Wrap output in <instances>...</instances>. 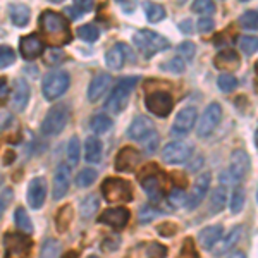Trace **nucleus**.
Instances as JSON below:
<instances>
[{
    "label": "nucleus",
    "instance_id": "f257e3e1",
    "mask_svg": "<svg viewBox=\"0 0 258 258\" xmlns=\"http://www.w3.org/2000/svg\"><path fill=\"white\" fill-rule=\"evenodd\" d=\"M40 31L41 36H43V41L48 43L52 48H59L62 45L69 43L71 38H73L68 18L50 9L41 12Z\"/></svg>",
    "mask_w": 258,
    "mask_h": 258
},
{
    "label": "nucleus",
    "instance_id": "f03ea898",
    "mask_svg": "<svg viewBox=\"0 0 258 258\" xmlns=\"http://www.w3.org/2000/svg\"><path fill=\"white\" fill-rule=\"evenodd\" d=\"M136 48L140 50V53L143 57H153L155 53L162 52V50L169 48V41L165 36L159 35L157 31H150V30H140L138 33H135L133 36Z\"/></svg>",
    "mask_w": 258,
    "mask_h": 258
},
{
    "label": "nucleus",
    "instance_id": "7ed1b4c3",
    "mask_svg": "<svg viewBox=\"0 0 258 258\" xmlns=\"http://www.w3.org/2000/svg\"><path fill=\"white\" fill-rule=\"evenodd\" d=\"M164 179L165 176L162 174V170L157 164L147 165L140 172V184L152 202H160L162 200V195H164Z\"/></svg>",
    "mask_w": 258,
    "mask_h": 258
},
{
    "label": "nucleus",
    "instance_id": "20e7f679",
    "mask_svg": "<svg viewBox=\"0 0 258 258\" xmlns=\"http://www.w3.org/2000/svg\"><path fill=\"white\" fill-rule=\"evenodd\" d=\"M138 78H122L117 85L112 88L110 97L105 102V109L112 112V114H120L124 110V107L127 105V100L131 97L133 90H135Z\"/></svg>",
    "mask_w": 258,
    "mask_h": 258
},
{
    "label": "nucleus",
    "instance_id": "39448f33",
    "mask_svg": "<svg viewBox=\"0 0 258 258\" xmlns=\"http://www.w3.org/2000/svg\"><path fill=\"white\" fill-rule=\"evenodd\" d=\"M102 195L109 203H127L133 200L131 184L117 177H107L102 182Z\"/></svg>",
    "mask_w": 258,
    "mask_h": 258
},
{
    "label": "nucleus",
    "instance_id": "423d86ee",
    "mask_svg": "<svg viewBox=\"0 0 258 258\" xmlns=\"http://www.w3.org/2000/svg\"><path fill=\"white\" fill-rule=\"evenodd\" d=\"M71 85V78L66 71H52L45 76L43 85H41V91L43 97L52 102V100L59 98L60 95H64L68 91Z\"/></svg>",
    "mask_w": 258,
    "mask_h": 258
},
{
    "label": "nucleus",
    "instance_id": "0eeeda50",
    "mask_svg": "<svg viewBox=\"0 0 258 258\" xmlns=\"http://www.w3.org/2000/svg\"><path fill=\"white\" fill-rule=\"evenodd\" d=\"M6 256L4 258H28L31 249V239L28 234H6L4 238Z\"/></svg>",
    "mask_w": 258,
    "mask_h": 258
},
{
    "label": "nucleus",
    "instance_id": "6e6552de",
    "mask_svg": "<svg viewBox=\"0 0 258 258\" xmlns=\"http://www.w3.org/2000/svg\"><path fill=\"white\" fill-rule=\"evenodd\" d=\"M69 120V110L64 105H57L47 114V117L41 122V133L45 136H55L66 127Z\"/></svg>",
    "mask_w": 258,
    "mask_h": 258
},
{
    "label": "nucleus",
    "instance_id": "1a4fd4ad",
    "mask_svg": "<svg viewBox=\"0 0 258 258\" xmlns=\"http://www.w3.org/2000/svg\"><path fill=\"white\" fill-rule=\"evenodd\" d=\"M145 103H147V109L152 112L153 115H157V117H167L170 112H172L174 98L169 91L157 90L148 95Z\"/></svg>",
    "mask_w": 258,
    "mask_h": 258
},
{
    "label": "nucleus",
    "instance_id": "9d476101",
    "mask_svg": "<svg viewBox=\"0 0 258 258\" xmlns=\"http://www.w3.org/2000/svg\"><path fill=\"white\" fill-rule=\"evenodd\" d=\"M220 119H222V109H220L219 103H210L205 109V112L200 117V122L197 126V135L200 138H209L212 133L217 129L220 124Z\"/></svg>",
    "mask_w": 258,
    "mask_h": 258
},
{
    "label": "nucleus",
    "instance_id": "9b49d317",
    "mask_svg": "<svg viewBox=\"0 0 258 258\" xmlns=\"http://www.w3.org/2000/svg\"><path fill=\"white\" fill-rule=\"evenodd\" d=\"M191 155H193V147L184 143V141H172L162 152V159H164L165 164L170 165L184 164Z\"/></svg>",
    "mask_w": 258,
    "mask_h": 258
},
{
    "label": "nucleus",
    "instance_id": "f8f14e48",
    "mask_svg": "<svg viewBox=\"0 0 258 258\" xmlns=\"http://www.w3.org/2000/svg\"><path fill=\"white\" fill-rule=\"evenodd\" d=\"M167 256V248L157 241H145L138 243L136 246L129 248L124 258H165Z\"/></svg>",
    "mask_w": 258,
    "mask_h": 258
},
{
    "label": "nucleus",
    "instance_id": "ddd939ff",
    "mask_svg": "<svg viewBox=\"0 0 258 258\" xmlns=\"http://www.w3.org/2000/svg\"><path fill=\"white\" fill-rule=\"evenodd\" d=\"M140 162L141 155L138 150H135L133 147H124L119 150L117 157H115V170L117 172H135Z\"/></svg>",
    "mask_w": 258,
    "mask_h": 258
},
{
    "label": "nucleus",
    "instance_id": "4468645a",
    "mask_svg": "<svg viewBox=\"0 0 258 258\" xmlns=\"http://www.w3.org/2000/svg\"><path fill=\"white\" fill-rule=\"evenodd\" d=\"M210 181H212L210 172H203L197 177V181H195V184H193V191H191L188 203H186V207H188L189 210L197 209L200 203L205 200L207 193H209V188H210Z\"/></svg>",
    "mask_w": 258,
    "mask_h": 258
},
{
    "label": "nucleus",
    "instance_id": "2eb2a0df",
    "mask_svg": "<svg viewBox=\"0 0 258 258\" xmlns=\"http://www.w3.org/2000/svg\"><path fill=\"white\" fill-rule=\"evenodd\" d=\"M45 198H47V182H45V179L43 177L31 179L30 186H28V193H26L28 205H30L33 210H38L43 207Z\"/></svg>",
    "mask_w": 258,
    "mask_h": 258
},
{
    "label": "nucleus",
    "instance_id": "dca6fc26",
    "mask_svg": "<svg viewBox=\"0 0 258 258\" xmlns=\"http://www.w3.org/2000/svg\"><path fill=\"white\" fill-rule=\"evenodd\" d=\"M129 219H131V212L124 207H119V209H107L102 215L98 217V222L105 224V226H110L112 229H124L127 226Z\"/></svg>",
    "mask_w": 258,
    "mask_h": 258
},
{
    "label": "nucleus",
    "instance_id": "f3484780",
    "mask_svg": "<svg viewBox=\"0 0 258 258\" xmlns=\"http://www.w3.org/2000/svg\"><path fill=\"white\" fill-rule=\"evenodd\" d=\"M195 122H197V109L195 107H186V109L179 110L172 126V135L174 136L188 135L191 129H193Z\"/></svg>",
    "mask_w": 258,
    "mask_h": 258
},
{
    "label": "nucleus",
    "instance_id": "a211bd4d",
    "mask_svg": "<svg viewBox=\"0 0 258 258\" xmlns=\"http://www.w3.org/2000/svg\"><path fill=\"white\" fill-rule=\"evenodd\" d=\"M229 172H231V177L238 182L246 177V174L249 172V157L244 150H234L232 152Z\"/></svg>",
    "mask_w": 258,
    "mask_h": 258
},
{
    "label": "nucleus",
    "instance_id": "6ab92c4d",
    "mask_svg": "<svg viewBox=\"0 0 258 258\" xmlns=\"http://www.w3.org/2000/svg\"><path fill=\"white\" fill-rule=\"evenodd\" d=\"M71 186V167L68 164H60L53 174V200H60L68 195Z\"/></svg>",
    "mask_w": 258,
    "mask_h": 258
},
{
    "label": "nucleus",
    "instance_id": "aec40b11",
    "mask_svg": "<svg viewBox=\"0 0 258 258\" xmlns=\"http://www.w3.org/2000/svg\"><path fill=\"white\" fill-rule=\"evenodd\" d=\"M19 52L26 60H33L43 53V40H40L38 35H28L21 38Z\"/></svg>",
    "mask_w": 258,
    "mask_h": 258
},
{
    "label": "nucleus",
    "instance_id": "412c9836",
    "mask_svg": "<svg viewBox=\"0 0 258 258\" xmlns=\"http://www.w3.org/2000/svg\"><path fill=\"white\" fill-rule=\"evenodd\" d=\"M152 133H153V122H152V119L147 117V115H138L127 129V136L136 141L147 140Z\"/></svg>",
    "mask_w": 258,
    "mask_h": 258
},
{
    "label": "nucleus",
    "instance_id": "4be33fe9",
    "mask_svg": "<svg viewBox=\"0 0 258 258\" xmlns=\"http://www.w3.org/2000/svg\"><path fill=\"white\" fill-rule=\"evenodd\" d=\"M30 85H28L24 80H18L14 85V93H12V107H14L16 112H23L26 109L28 102H30Z\"/></svg>",
    "mask_w": 258,
    "mask_h": 258
},
{
    "label": "nucleus",
    "instance_id": "5701e85b",
    "mask_svg": "<svg viewBox=\"0 0 258 258\" xmlns=\"http://www.w3.org/2000/svg\"><path fill=\"white\" fill-rule=\"evenodd\" d=\"M110 83H112L110 74H105V73L98 74L97 78H93V81H91V85L88 88L90 102H98V100L107 93V90L110 88Z\"/></svg>",
    "mask_w": 258,
    "mask_h": 258
},
{
    "label": "nucleus",
    "instance_id": "b1692460",
    "mask_svg": "<svg viewBox=\"0 0 258 258\" xmlns=\"http://www.w3.org/2000/svg\"><path fill=\"white\" fill-rule=\"evenodd\" d=\"M222 236H224V227L220 226V224H215V226H209V227L202 229L198 234V239H200L202 248L212 249L220 239H222Z\"/></svg>",
    "mask_w": 258,
    "mask_h": 258
},
{
    "label": "nucleus",
    "instance_id": "393cba45",
    "mask_svg": "<svg viewBox=\"0 0 258 258\" xmlns=\"http://www.w3.org/2000/svg\"><path fill=\"white\" fill-rule=\"evenodd\" d=\"M126 55H129V48L124 43H117L107 52L105 62L112 71H119L126 64Z\"/></svg>",
    "mask_w": 258,
    "mask_h": 258
},
{
    "label": "nucleus",
    "instance_id": "a878e982",
    "mask_svg": "<svg viewBox=\"0 0 258 258\" xmlns=\"http://www.w3.org/2000/svg\"><path fill=\"white\" fill-rule=\"evenodd\" d=\"M214 64L222 71H234L239 68L241 60L234 50H224V52H220L219 55L215 57Z\"/></svg>",
    "mask_w": 258,
    "mask_h": 258
},
{
    "label": "nucleus",
    "instance_id": "bb28decb",
    "mask_svg": "<svg viewBox=\"0 0 258 258\" xmlns=\"http://www.w3.org/2000/svg\"><path fill=\"white\" fill-rule=\"evenodd\" d=\"M102 153H103V147L102 141H100L97 136H90L85 141V159L90 164H98L102 160Z\"/></svg>",
    "mask_w": 258,
    "mask_h": 258
},
{
    "label": "nucleus",
    "instance_id": "cd10ccee",
    "mask_svg": "<svg viewBox=\"0 0 258 258\" xmlns=\"http://www.w3.org/2000/svg\"><path fill=\"white\" fill-rule=\"evenodd\" d=\"M241 236H243V226H236L234 229H231V232H229L227 236H222V243H220V246L217 248V255H224V253H227L229 249H232L236 246V244L239 243Z\"/></svg>",
    "mask_w": 258,
    "mask_h": 258
},
{
    "label": "nucleus",
    "instance_id": "c85d7f7f",
    "mask_svg": "<svg viewBox=\"0 0 258 258\" xmlns=\"http://www.w3.org/2000/svg\"><path fill=\"white\" fill-rule=\"evenodd\" d=\"M11 21L16 26H26L30 23V7L24 4L11 6Z\"/></svg>",
    "mask_w": 258,
    "mask_h": 258
},
{
    "label": "nucleus",
    "instance_id": "c756f323",
    "mask_svg": "<svg viewBox=\"0 0 258 258\" xmlns=\"http://www.w3.org/2000/svg\"><path fill=\"white\" fill-rule=\"evenodd\" d=\"M226 202H227L226 188H222V186L215 188L210 195V212L212 214H219V212H222L224 207H226Z\"/></svg>",
    "mask_w": 258,
    "mask_h": 258
},
{
    "label": "nucleus",
    "instance_id": "7c9ffc66",
    "mask_svg": "<svg viewBox=\"0 0 258 258\" xmlns=\"http://www.w3.org/2000/svg\"><path fill=\"white\" fill-rule=\"evenodd\" d=\"M90 127H91V131H93V133H97V135H102V133H107L112 127V120H110L109 115L97 114V115H93V117H91Z\"/></svg>",
    "mask_w": 258,
    "mask_h": 258
},
{
    "label": "nucleus",
    "instance_id": "2f4dec72",
    "mask_svg": "<svg viewBox=\"0 0 258 258\" xmlns=\"http://www.w3.org/2000/svg\"><path fill=\"white\" fill-rule=\"evenodd\" d=\"M145 14H147V19L150 23H160L162 19H165L167 12H165L164 6H160V4L147 2L145 4Z\"/></svg>",
    "mask_w": 258,
    "mask_h": 258
},
{
    "label": "nucleus",
    "instance_id": "473e14b6",
    "mask_svg": "<svg viewBox=\"0 0 258 258\" xmlns=\"http://www.w3.org/2000/svg\"><path fill=\"white\" fill-rule=\"evenodd\" d=\"M80 159H81V143L76 136H73L68 145V162L71 167H76L80 164Z\"/></svg>",
    "mask_w": 258,
    "mask_h": 258
},
{
    "label": "nucleus",
    "instance_id": "72a5a7b5",
    "mask_svg": "<svg viewBox=\"0 0 258 258\" xmlns=\"http://www.w3.org/2000/svg\"><path fill=\"white\" fill-rule=\"evenodd\" d=\"M100 205L98 198L95 197V195H88L86 198H83L81 202V217L83 219H91L95 215V212H97Z\"/></svg>",
    "mask_w": 258,
    "mask_h": 258
},
{
    "label": "nucleus",
    "instance_id": "f704fd0d",
    "mask_svg": "<svg viewBox=\"0 0 258 258\" xmlns=\"http://www.w3.org/2000/svg\"><path fill=\"white\" fill-rule=\"evenodd\" d=\"M62 251V246L57 239H47L41 246L40 258H59Z\"/></svg>",
    "mask_w": 258,
    "mask_h": 258
},
{
    "label": "nucleus",
    "instance_id": "c9c22d12",
    "mask_svg": "<svg viewBox=\"0 0 258 258\" xmlns=\"http://www.w3.org/2000/svg\"><path fill=\"white\" fill-rule=\"evenodd\" d=\"M14 220H16V226L18 229L24 232V234H31L33 232V224H31V219L28 215V212L24 209H18L14 214Z\"/></svg>",
    "mask_w": 258,
    "mask_h": 258
},
{
    "label": "nucleus",
    "instance_id": "e433bc0d",
    "mask_svg": "<svg viewBox=\"0 0 258 258\" xmlns=\"http://www.w3.org/2000/svg\"><path fill=\"white\" fill-rule=\"evenodd\" d=\"M71 219H73V207H71V205L62 207V209L59 210V214H57V217H55L57 229H59L60 232L68 231V227L71 224Z\"/></svg>",
    "mask_w": 258,
    "mask_h": 258
},
{
    "label": "nucleus",
    "instance_id": "4c0bfd02",
    "mask_svg": "<svg viewBox=\"0 0 258 258\" xmlns=\"http://www.w3.org/2000/svg\"><path fill=\"white\" fill-rule=\"evenodd\" d=\"M167 203L172 209H181V207H184L188 203V195L184 193V189L174 188L167 195Z\"/></svg>",
    "mask_w": 258,
    "mask_h": 258
},
{
    "label": "nucleus",
    "instance_id": "58836bf2",
    "mask_svg": "<svg viewBox=\"0 0 258 258\" xmlns=\"http://www.w3.org/2000/svg\"><path fill=\"white\" fill-rule=\"evenodd\" d=\"M238 45H239V48L246 53V55H253L255 52H258V38L256 36H251V35L239 36Z\"/></svg>",
    "mask_w": 258,
    "mask_h": 258
},
{
    "label": "nucleus",
    "instance_id": "ea45409f",
    "mask_svg": "<svg viewBox=\"0 0 258 258\" xmlns=\"http://www.w3.org/2000/svg\"><path fill=\"white\" fill-rule=\"evenodd\" d=\"M239 24L244 30L258 31V11H248L239 16Z\"/></svg>",
    "mask_w": 258,
    "mask_h": 258
},
{
    "label": "nucleus",
    "instance_id": "a19ab883",
    "mask_svg": "<svg viewBox=\"0 0 258 258\" xmlns=\"http://www.w3.org/2000/svg\"><path fill=\"white\" fill-rule=\"evenodd\" d=\"M95 181H97V170L95 169H83L76 176V184L80 188H90Z\"/></svg>",
    "mask_w": 258,
    "mask_h": 258
},
{
    "label": "nucleus",
    "instance_id": "79ce46f5",
    "mask_svg": "<svg viewBox=\"0 0 258 258\" xmlns=\"http://www.w3.org/2000/svg\"><path fill=\"white\" fill-rule=\"evenodd\" d=\"M91 9H93V4H91L90 0H85V2H74L68 9V14L73 19H78V18H81L83 14L90 12Z\"/></svg>",
    "mask_w": 258,
    "mask_h": 258
},
{
    "label": "nucleus",
    "instance_id": "37998d69",
    "mask_svg": "<svg viewBox=\"0 0 258 258\" xmlns=\"http://www.w3.org/2000/svg\"><path fill=\"white\" fill-rule=\"evenodd\" d=\"M217 85H219L220 91H224V93H229V91L236 90V86H238V80H236L232 74L224 73V74H220V76L217 78Z\"/></svg>",
    "mask_w": 258,
    "mask_h": 258
},
{
    "label": "nucleus",
    "instance_id": "c03bdc74",
    "mask_svg": "<svg viewBox=\"0 0 258 258\" xmlns=\"http://www.w3.org/2000/svg\"><path fill=\"white\" fill-rule=\"evenodd\" d=\"M78 36L85 41H97L98 36H100V30L93 24H85L78 30Z\"/></svg>",
    "mask_w": 258,
    "mask_h": 258
},
{
    "label": "nucleus",
    "instance_id": "a18cd8bd",
    "mask_svg": "<svg viewBox=\"0 0 258 258\" xmlns=\"http://www.w3.org/2000/svg\"><path fill=\"white\" fill-rule=\"evenodd\" d=\"M16 52L7 45H0V69H6L14 64Z\"/></svg>",
    "mask_w": 258,
    "mask_h": 258
},
{
    "label": "nucleus",
    "instance_id": "49530a36",
    "mask_svg": "<svg viewBox=\"0 0 258 258\" xmlns=\"http://www.w3.org/2000/svg\"><path fill=\"white\" fill-rule=\"evenodd\" d=\"M244 209V191L241 188H236L231 195V212L239 214Z\"/></svg>",
    "mask_w": 258,
    "mask_h": 258
},
{
    "label": "nucleus",
    "instance_id": "de8ad7c7",
    "mask_svg": "<svg viewBox=\"0 0 258 258\" xmlns=\"http://www.w3.org/2000/svg\"><path fill=\"white\" fill-rule=\"evenodd\" d=\"M177 258H198V249L195 246V241L191 238H186L182 241L181 251H179Z\"/></svg>",
    "mask_w": 258,
    "mask_h": 258
},
{
    "label": "nucleus",
    "instance_id": "09e8293b",
    "mask_svg": "<svg viewBox=\"0 0 258 258\" xmlns=\"http://www.w3.org/2000/svg\"><path fill=\"white\" fill-rule=\"evenodd\" d=\"M184 59H181V57H172V59H169L167 62H164L162 64V69L169 71V73H174V74H181L184 73Z\"/></svg>",
    "mask_w": 258,
    "mask_h": 258
},
{
    "label": "nucleus",
    "instance_id": "8fccbe9b",
    "mask_svg": "<svg viewBox=\"0 0 258 258\" xmlns=\"http://www.w3.org/2000/svg\"><path fill=\"white\" fill-rule=\"evenodd\" d=\"M191 9H193V12H198V14L209 16L215 12V4L210 2V0H198V2H193Z\"/></svg>",
    "mask_w": 258,
    "mask_h": 258
},
{
    "label": "nucleus",
    "instance_id": "3c124183",
    "mask_svg": "<svg viewBox=\"0 0 258 258\" xmlns=\"http://www.w3.org/2000/svg\"><path fill=\"white\" fill-rule=\"evenodd\" d=\"M64 57H66V53L62 52L60 48H52V47H50V50L45 52L43 60H45V64L53 66V64H59V62L64 60Z\"/></svg>",
    "mask_w": 258,
    "mask_h": 258
},
{
    "label": "nucleus",
    "instance_id": "603ef678",
    "mask_svg": "<svg viewBox=\"0 0 258 258\" xmlns=\"http://www.w3.org/2000/svg\"><path fill=\"white\" fill-rule=\"evenodd\" d=\"M177 52H179V55H181V59L184 57L186 60H193L197 47H195V43H191V41H182L177 47Z\"/></svg>",
    "mask_w": 258,
    "mask_h": 258
},
{
    "label": "nucleus",
    "instance_id": "864d4df0",
    "mask_svg": "<svg viewBox=\"0 0 258 258\" xmlns=\"http://www.w3.org/2000/svg\"><path fill=\"white\" fill-rule=\"evenodd\" d=\"M159 215H160L159 210L150 209V207H143V209L140 210V220H141V224L152 222V220L155 219V217H159Z\"/></svg>",
    "mask_w": 258,
    "mask_h": 258
},
{
    "label": "nucleus",
    "instance_id": "5fc2aeb1",
    "mask_svg": "<svg viewBox=\"0 0 258 258\" xmlns=\"http://www.w3.org/2000/svg\"><path fill=\"white\" fill-rule=\"evenodd\" d=\"M12 197H14V193H12L11 188H6V189L2 191V193H0V217L4 215V212H6L7 207L11 205Z\"/></svg>",
    "mask_w": 258,
    "mask_h": 258
},
{
    "label": "nucleus",
    "instance_id": "6e6d98bb",
    "mask_svg": "<svg viewBox=\"0 0 258 258\" xmlns=\"http://www.w3.org/2000/svg\"><path fill=\"white\" fill-rule=\"evenodd\" d=\"M214 26H215L214 19L209 18V16H203V18L198 21V30L202 33H210L214 30Z\"/></svg>",
    "mask_w": 258,
    "mask_h": 258
},
{
    "label": "nucleus",
    "instance_id": "4d7b16f0",
    "mask_svg": "<svg viewBox=\"0 0 258 258\" xmlns=\"http://www.w3.org/2000/svg\"><path fill=\"white\" fill-rule=\"evenodd\" d=\"M7 98H9V85L6 78H0V105H4Z\"/></svg>",
    "mask_w": 258,
    "mask_h": 258
},
{
    "label": "nucleus",
    "instance_id": "13d9d810",
    "mask_svg": "<svg viewBox=\"0 0 258 258\" xmlns=\"http://www.w3.org/2000/svg\"><path fill=\"white\" fill-rule=\"evenodd\" d=\"M141 143H145V148H147V152L152 153L153 150L157 148V143H159V136H157L155 133H152V135H150L147 140L141 141Z\"/></svg>",
    "mask_w": 258,
    "mask_h": 258
},
{
    "label": "nucleus",
    "instance_id": "bf43d9fd",
    "mask_svg": "<svg viewBox=\"0 0 258 258\" xmlns=\"http://www.w3.org/2000/svg\"><path fill=\"white\" fill-rule=\"evenodd\" d=\"M179 28H181L184 33H191L193 31V23H191V21H184V23H181V26Z\"/></svg>",
    "mask_w": 258,
    "mask_h": 258
},
{
    "label": "nucleus",
    "instance_id": "052dcab7",
    "mask_svg": "<svg viewBox=\"0 0 258 258\" xmlns=\"http://www.w3.org/2000/svg\"><path fill=\"white\" fill-rule=\"evenodd\" d=\"M227 258H246V255H244L243 251H234V253H231Z\"/></svg>",
    "mask_w": 258,
    "mask_h": 258
},
{
    "label": "nucleus",
    "instance_id": "680f3d73",
    "mask_svg": "<svg viewBox=\"0 0 258 258\" xmlns=\"http://www.w3.org/2000/svg\"><path fill=\"white\" fill-rule=\"evenodd\" d=\"M64 258H76V253H69V255H66Z\"/></svg>",
    "mask_w": 258,
    "mask_h": 258
},
{
    "label": "nucleus",
    "instance_id": "e2e57ef3",
    "mask_svg": "<svg viewBox=\"0 0 258 258\" xmlns=\"http://www.w3.org/2000/svg\"><path fill=\"white\" fill-rule=\"evenodd\" d=\"M255 140H256V147H258V129H256V135H255Z\"/></svg>",
    "mask_w": 258,
    "mask_h": 258
},
{
    "label": "nucleus",
    "instance_id": "0e129e2a",
    "mask_svg": "<svg viewBox=\"0 0 258 258\" xmlns=\"http://www.w3.org/2000/svg\"><path fill=\"white\" fill-rule=\"evenodd\" d=\"M256 200H258V195H256Z\"/></svg>",
    "mask_w": 258,
    "mask_h": 258
}]
</instances>
